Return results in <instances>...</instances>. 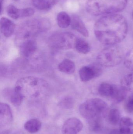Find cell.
I'll return each mask as SVG.
<instances>
[{
    "label": "cell",
    "mask_w": 133,
    "mask_h": 134,
    "mask_svg": "<svg viewBox=\"0 0 133 134\" xmlns=\"http://www.w3.org/2000/svg\"><path fill=\"white\" fill-rule=\"evenodd\" d=\"M128 31L127 21L124 16L110 14L98 20L94 26V33L101 44L111 46L122 41Z\"/></svg>",
    "instance_id": "1"
},
{
    "label": "cell",
    "mask_w": 133,
    "mask_h": 134,
    "mask_svg": "<svg viewBox=\"0 0 133 134\" xmlns=\"http://www.w3.org/2000/svg\"><path fill=\"white\" fill-rule=\"evenodd\" d=\"M48 88L47 83L43 79L27 76L21 78L16 83L14 89L22 94L24 98L29 97L36 98L45 94Z\"/></svg>",
    "instance_id": "2"
},
{
    "label": "cell",
    "mask_w": 133,
    "mask_h": 134,
    "mask_svg": "<svg viewBox=\"0 0 133 134\" xmlns=\"http://www.w3.org/2000/svg\"><path fill=\"white\" fill-rule=\"evenodd\" d=\"M127 2L128 0H88L86 9L93 16L115 14L125 8Z\"/></svg>",
    "instance_id": "3"
},
{
    "label": "cell",
    "mask_w": 133,
    "mask_h": 134,
    "mask_svg": "<svg viewBox=\"0 0 133 134\" xmlns=\"http://www.w3.org/2000/svg\"><path fill=\"white\" fill-rule=\"evenodd\" d=\"M107 108V105L103 100L98 98H91L80 104L79 111L83 117L89 120L100 117Z\"/></svg>",
    "instance_id": "4"
},
{
    "label": "cell",
    "mask_w": 133,
    "mask_h": 134,
    "mask_svg": "<svg viewBox=\"0 0 133 134\" xmlns=\"http://www.w3.org/2000/svg\"><path fill=\"white\" fill-rule=\"evenodd\" d=\"M123 53L119 47L116 45L109 46L102 50L97 57L98 63L101 66L113 67L121 63Z\"/></svg>",
    "instance_id": "5"
},
{
    "label": "cell",
    "mask_w": 133,
    "mask_h": 134,
    "mask_svg": "<svg viewBox=\"0 0 133 134\" xmlns=\"http://www.w3.org/2000/svg\"><path fill=\"white\" fill-rule=\"evenodd\" d=\"M76 39L75 35L69 32L59 33L50 37L49 43L55 49H68L74 47Z\"/></svg>",
    "instance_id": "6"
},
{
    "label": "cell",
    "mask_w": 133,
    "mask_h": 134,
    "mask_svg": "<svg viewBox=\"0 0 133 134\" xmlns=\"http://www.w3.org/2000/svg\"><path fill=\"white\" fill-rule=\"evenodd\" d=\"M83 127L82 122L76 117L68 119L62 128V134H78Z\"/></svg>",
    "instance_id": "7"
},
{
    "label": "cell",
    "mask_w": 133,
    "mask_h": 134,
    "mask_svg": "<svg viewBox=\"0 0 133 134\" xmlns=\"http://www.w3.org/2000/svg\"><path fill=\"white\" fill-rule=\"evenodd\" d=\"M37 49V43L34 39L25 40L21 44L20 47V52L23 56L29 57L34 54Z\"/></svg>",
    "instance_id": "8"
},
{
    "label": "cell",
    "mask_w": 133,
    "mask_h": 134,
    "mask_svg": "<svg viewBox=\"0 0 133 134\" xmlns=\"http://www.w3.org/2000/svg\"><path fill=\"white\" fill-rule=\"evenodd\" d=\"M13 115L10 106L4 103L0 104L1 124L7 125L12 122Z\"/></svg>",
    "instance_id": "9"
},
{
    "label": "cell",
    "mask_w": 133,
    "mask_h": 134,
    "mask_svg": "<svg viewBox=\"0 0 133 134\" xmlns=\"http://www.w3.org/2000/svg\"><path fill=\"white\" fill-rule=\"evenodd\" d=\"M71 25L73 29L78 31L83 36L86 37L89 36V32L84 23L79 16L76 15H72Z\"/></svg>",
    "instance_id": "10"
},
{
    "label": "cell",
    "mask_w": 133,
    "mask_h": 134,
    "mask_svg": "<svg viewBox=\"0 0 133 134\" xmlns=\"http://www.w3.org/2000/svg\"><path fill=\"white\" fill-rule=\"evenodd\" d=\"M0 27L1 32L5 37H11L15 32V24L12 21L5 17H2L1 19Z\"/></svg>",
    "instance_id": "11"
},
{
    "label": "cell",
    "mask_w": 133,
    "mask_h": 134,
    "mask_svg": "<svg viewBox=\"0 0 133 134\" xmlns=\"http://www.w3.org/2000/svg\"><path fill=\"white\" fill-rule=\"evenodd\" d=\"M127 92L122 85L113 84L112 92L109 98L115 103H119L126 98Z\"/></svg>",
    "instance_id": "12"
},
{
    "label": "cell",
    "mask_w": 133,
    "mask_h": 134,
    "mask_svg": "<svg viewBox=\"0 0 133 134\" xmlns=\"http://www.w3.org/2000/svg\"><path fill=\"white\" fill-rule=\"evenodd\" d=\"M79 75L81 81L83 82H88L97 77L93 64L81 68L79 71Z\"/></svg>",
    "instance_id": "13"
},
{
    "label": "cell",
    "mask_w": 133,
    "mask_h": 134,
    "mask_svg": "<svg viewBox=\"0 0 133 134\" xmlns=\"http://www.w3.org/2000/svg\"><path fill=\"white\" fill-rule=\"evenodd\" d=\"M119 133L121 134H132L133 133V122L129 117L121 118L119 121Z\"/></svg>",
    "instance_id": "14"
},
{
    "label": "cell",
    "mask_w": 133,
    "mask_h": 134,
    "mask_svg": "<svg viewBox=\"0 0 133 134\" xmlns=\"http://www.w3.org/2000/svg\"><path fill=\"white\" fill-rule=\"evenodd\" d=\"M62 0H32L33 5L40 10H47Z\"/></svg>",
    "instance_id": "15"
},
{
    "label": "cell",
    "mask_w": 133,
    "mask_h": 134,
    "mask_svg": "<svg viewBox=\"0 0 133 134\" xmlns=\"http://www.w3.org/2000/svg\"><path fill=\"white\" fill-rule=\"evenodd\" d=\"M59 70L63 73L72 74L75 71V65L74 62L70 60H64L58 66Z\"/></svg>",
    "instance_id": "16"
},
{
    "label": "cell",
    "mask_w": 133,
    "mask_h": 134,
    "mask_svg": "<svg viewBox=\"0 0 133 134\" xmlns=\"http://www.w3.org/2000/svg\"><path fill=\"white\" fill-rule=\"evenodd\" d=\"M41 122L37 119H31L26 122L24 124L25 130L30 133H35L38 132L41 128Z\"/></svg>",
    "instance_id": "17"
},
{
    "label": "cell",
    "mask_w": 133,
    "mask_h": 134,
    "mask_svg": "<svg viewBox=\"0 0 133 134\" xmlns=\"http://www.w3.org/2000/svg\"><path fill=\"white\" fill-rule=\"evenodd\" d=\"M57 21L59 27L65 29L71 25V17L66 12H60L57 15Z\"/></svg>",
    "instance_id": "18"
},
{
    "label": "cell",
    "mask_w": 133,
    "mask_h": 134,
    "mask_svg": "<svg viewBox=\"0 0 133 134\" xmlns=\"http://www.w3.org/2000/svg\"><path fill=\"white\" fill-rule=\"evenodd\" d=\"M74 47L78 52L81 54H87L90 51V46L89 43L81 38H77Z\"/></svg>",
    "instance_id": "19"
},
{
    "label": "cell",
    "mask_w": 133,
    "mask_h": 134,
    "mask_svg": "<svg viewBox=\"0 0 133 134\" xmlns=\"http://www.w3.org/2000/svg\"><path fill=\"white\" fill-rule=\"evenodd\" d=\"M9 92V100L10 102L13 105L16 107L20 106L22 104L23 99L24 97L22 94L18 91L13 89V90L11 91V93Z\"/></svg>",
    "instance_id": "20"
},
{
    "label": "cell",
    "mask_w": 133,
    "mask_h": 134,
    "mask_svg": "<svg viewBox=\"0 0 133 134\" xmlns=\"http://www.w3.org/2000/svg\"><path fill=\"white\" fill-rule=\"evenodd\" d=\"M121 85L127 92L130 91L133 93V72L127 74L123 77Z\"/></svg>",
    "instance_id": "21"
},
{
    "label": "cell",
    "mask_w": 133,
    "mask_h": 134,
    "mask_svg": "<svg viewBox=\"0 0 133 134\" xmlns=\"http://www.w3.org/2000/svg\"><path fill=\"white\" fill-rule=\"evenodd\" d=\"M113 89V84L107 83H103L100 84L98 87L99 94L103 97L109 98L111 96Z\"/></svg>",
    "instance_id": "22"
},
{
    "label": "cell",
    "mask_w": 133,
    "mask_h": 134,
    "mask_svg": "<svg viewBox=\"0 0 133 134\" xmlns=\"http://www.w3.org/2000/svg\"><path fill=\"white\" fill-rule=\"evenodd\" d=\"M108 118L111 124L112 125L118 124L121 119L120 111L117 109H112L109 112Z\"/></svg>",
    "instance_id": "23"
},
{
    "label": "cell",
    "mask_w": 133,
    "mask_h": 134,
    "mask_svg": "<svg viewBox=\"0 0 133 134\" xmlns=\"http://www.w3.org/2000/svg\"><path fill=\"white\" fill-rule=\"evenodd\" d=\"M7 12L8 15L14 19H17L19 18V9L13 5L10 4L8 6Z\"/></svg>",
    "instance_id": "24"
},
{
    "label": "cell",
    "mask_w": 133,
    "mask_h": 134,
    "mask_svg": "<svg viewBox=\"0 0 133 134\" xmlns=\"http://www.w3.org/2000/svg\"><path fill=\"white\" fill-rule=\"evenodd\" d=\"M74 105V101L72 98L66 97L61 100L59 103V106L65 109H71Z\"/></svg>",
    "instance_id": "25"
},
{
    "label": "cell",
    "mask_w": 133,
    "mask_h": 134,
    "mask_svg": "<svg viewBox=\"0 0 133 134\" xmlns=\"http://www.w3.org/2000/svg\"><path fill=\"white\" fill-rule=\"evenodd\" d=\"M35 11L31 8H27L19 9V18L29 17L34 14Z\"/></svg>",
    "instance_id": "26"
},
{
    "label": "cell",
    "mask_w": 133,
    "mask_h": 134,
    "mask_svg": "<svg viewBox=\"0 0 133 134\" xmlns=\"http://www.w3.org/2000/svg\"><path fill=\"white\" fill-rule=\"evenodd\" d=\"M125 64L126 68L133 70V49L128 52L126 55Z\"/></svg>",
    "instance_id": "27"
},
{
    "label": "cell",
    "mask_w": 133,
    "mask_h": 134,
    "mask_svg": "<svg viewBox=\"0 0 133 134\" xmlns=\"http://www.w3.org/2000/svg\"><path fill=\"white\" fill-rule=\"evenodd\" d=\"M125 108L127 112L133 113V94L127 100L125 105Z\"/></svg>",
    "instance_id": "28"
},
{
    "label": "cell",
    "mask_w": 133,
    "mask_h": 134,
    "mask_svg": "<svg viewBox=\"0 0 133 134\" xmlns=\"http://www.w3.org/2000/svg\"><path fill=\"white\" fill-rule=\"evenodd\" d=\"M0 1H1V12H2V3L3 0H0Z\"/></svg>",
    "instance_id": "29"
},
{
    "label": "cell",
    "mask_w": 133,
    "mask_h": 134,
    "mask_svg": "<svg viewBox=\"0 0 133 134\" xmlns=\"http://www.w3.org/2000/svg\"><path fill=\"white\" fill-rule=\"evenodd\" d=\"M132 16H133V13H132Z\"/></svg>",
    "instance_id": "30"
},
{
    "label": "cell",
    "mask_w": 133,
    "mask_h": 134,
    "mask_svg": "<svg viewBox=\"0 0 133 134\" xmlns=\"http://www.w3.org/2000/svg\"><path fill=\"white\" fill-rule=\"evenodd\" d=\"M15 1H18V0H15Z\"/></svg>",
    "instance_id": "31"
},
{
    "label": "cell",
    "mask_w": 133,
    "mask_h": 134,
    "mask_svg": "<svg viewBox=\"0 0 133 134\" xmlns=\"http://www.w3.org/2000/svg\"></svg>",
    "instance_id": "32"
}]
</instances>
